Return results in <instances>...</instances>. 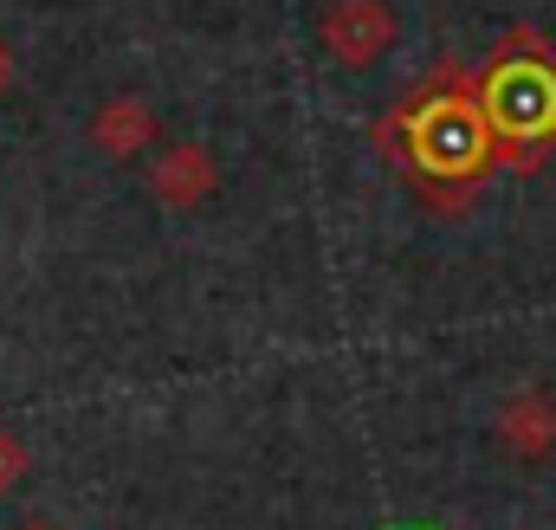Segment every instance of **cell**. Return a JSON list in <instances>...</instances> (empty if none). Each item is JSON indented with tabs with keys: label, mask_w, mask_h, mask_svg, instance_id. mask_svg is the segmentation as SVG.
<instances>
[{
	"label": "cell",
	"mask_w": 556,
	"mask_h": 530,
	"mask_svg": "<svg viewBox=\"0 0 556 530\" xmlns=\"http://www.w3.org/2000/svg\"><path fill=\"white\" fill-rule=\"evenodd\" d=\"M498 446L525 466L551 459L556 453V401L544 389H518V395L498 407Z\"/></svg>",
	"instance_id": "5b68a950"
},
{
	"label": "cell",
	"mask_w": 556,
	"mask_h": 530,
	"mask_svg": "<svg viewBox=\"0 0 556 530\" xmlns=\"http://www.w3.org/2000/svg\"><path fill=\"white\" fill-rule=\"evenodd\" d=\"M155 111L142 98H104L91 117V149H104L111 162H137L142 149H155Z\"/></svg>",
	"instance_id": "8992f818"
},
{
	"label": "cell",
	"mask_w": 556,
	"mask_h": 530,
	"mask_svg": "<svg viewBox=\"0 0 556 530\" xmlns=\"http://www.w3.org/2000/svg\"><path fill=\"white\" fill-rule=\"evenodd\" d=\"M479 85V111L498 136V168H538L556 149V52L544 33L511 26L505 46L485 59Z\"/></svg>",
	"instance_id": "7a4b0ae2"
},
{
	"label": "cell",
	"mask_w": 556,
	"mask_h": 530,
	"mask_svg": "<svg viewBox=\"0 0 556 530\" xmlns=\"http://www.w3.org/2000/svg\"><path fill=\"white\" fill-rule=\"evenodd\" d=\"M13 530H59V525H46V518H26V525H13Z\"/></svg>",
	"instance_id": "9c48e42d"
},
{
	"label": "cell",
	"mask_w": 556,
	"mask_h": 530,
	"mask_svg": "<svg viewBox=\"0 0 556 530\" xmlns=\"http://www.w3.org/2000/svg\"><path fill=\"white\" fill-rule=\"evenodd\" d=\"M317 39L343 72H369L395 46V13H389V0H330L317 20Z\"/></svg>",
	"instance_id": "3957f363"
},
{
	"label": "cell",
	"mask_w": 556,
	"mask_h": 530,
	"mask_svg": "<svg viewBox=\"0 0 556 530\" xmlns=\"http://www.w3.org/2000/svg\"><path fill=\"white\" fill-rule=\"evenodd\" d=\"M7 91H13V46L0 39V98H7Z\"/></svg>",
	"instance_id": "ba28073f"
},
{
	"label": "cell",
	"mask_w": 556,
	"mask_h": 530,
	"mask_svg": "<svg viewBox=\"0 0 556 530\" xmlns=\"http://www.w3.org/2000/svg\"><path fill=\"white\" fill-rule=\"evenodd\" d=\"M214 188H220V168H214V149H201V142H168V149L149 162V194H155L168 214L201 207Z\"/></svg>",
	"instance_id": "277c9868"
},
{
	"label": "cell",
	"mask_w": 556,
	"mask_h": 530,
	"mask_svg": "<svg viewBox=\"0 0 556 530\" xmlns=\"http://www.w3.org/2000/svg\"><path fill=\"white\" fill-rule=\"evenodd\" d=\"M26 472H33V453H26V440L0 427V499H7V492H20V479H26Z\"/></svg>",
	"instance_id": "52a82bcc"
},
{
	"label": "cell",
	"mask_w": 556,
	"mask_h": 530,
	"mask_svg": "<svg viewBox=\"0 0 556 530\" xmlns=\"http://www.w3.org/2000/svg\"><path fill=\"white\" fill-rule=\"evenodd\" d=\"M376 142L415 168V181L440 194V207H459V194H472L498 168V136L479 111V85L459 65H440L402 111H389Z\"/></svg>",
	"instance_id": "6da1fadb"
}]
</instances>
